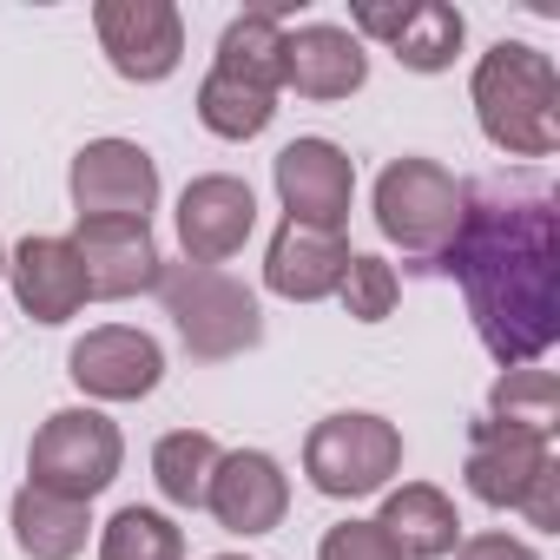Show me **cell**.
<instances>
[{
  "label": "cell",
  "mask_w": 560,
  "mask_h": 560,
  "mask_svg": "<svg viewBox=\"0 0 560 560\" xmlns=\"http://www.w3.org/2000/svg\"><path fill=\"white\" fill-rule=\"evenodd\" d=\"M448 270L501 370H527L560 337V224L540 185H468L455 237L429 257Z\"/></svg>",
  "instance_id": "6da1fadb"
},
{
  "label": "cell",
  "mask_w": 560,
  "mask_h": 560,
  "mask_svg": "<svg viewBox=\"0 0 560 560\" xmlns=\"http://www.w3.org/2000/svg\"><path fill=\"white\" fill-rule=\"evenodd\" d=\"M475 113L481 132L514 159H547L560 145V73L540 47L501 40L475 67Z\"/></svg>",
  "instance_id": "7a4b0ae2"
},
{
  "label": "cell",
  "mask_w": 560,
  "mask_h": 560,
  "mask_svg": "<svg viewBox=\"0 0 560 560\" xmlns=\"http://www.w3.org/2000/svg\"><path fill=\"white\" fill-rule=\"evenodd\" d=\"M159 298H165L185 350L205 357V363H224V357H237L264 337L257 298L211 264H159Z\"/></svg>",
  "instance_id": "3957f363"
},
{
  "label": "cell",
  "mask_w": 560,
  "mask_h": 560,
  "mask_svg": "<svg viewBox=\"0 0 560 560\" xmlns=\"http://www.w3.org/2000/svg\"><path fill=\"white\" fill-rule=\"evenodd\" d=\"M396 468H402V435H396V422L363 416V409L317 422L311 442H304V475H311V488H317V494H337V501L376 494Z\"/></svg>",
  "instance_id": "277c9868"
},
{
  "label": "cell",
  "mask_w": 560,
  "mask_h": 560,
  "mask_svg": "<svg viewBox=\"0 0 560 560\" xmlns=\"http://www.w3.org/2000/svg\"><path fill=\"white\" fill-rule=\"evenodd\" d=\"M462 198H468V185L455 172H442L435 159H396L376 178V224L402 250L435 257L462 224Z\"/></svg>",
  "instance_id": "5b68a950"
},
{
  "label": "cell",
  "mask_w": 560,
  "mask_h": 560,
  "mask_svg": "<svg viewBox=\"0 0 560 560\" xmlns=\"http://www.w3.org/2000/svg\"><path fill=\"white\" fill-rule=\"evenodd\" d=\"M119 455H126V442H119V429H113L100 409H60V416L40 422L34 455H27V475H34V488H47V494L93 501V494L119 475Z\"/></svg>",
  "instance_id": "8992f818"
},
{
  "label": "cell",
  "mask_w": 560,
  "mask_h": 560,
  "mask_svg": "<svg viewBox=\"0 0 560 560\" xmlns=\"http://www.w3.org/2000/svg\"><path fill=\"white\" fill-rule=\"evenodd\" d=\"M93 27H100V47H106L113 73H126L139 86L165 80L185 54V21H178L172 0H100Z\"/></svg>",
  "instance_id": "52a82bcc"
},
{
  "label": "cell",
  "mask_w": 560,
  "mask_h": 560,
  "mask_svg": "<svg viewBox=\"0 0 560 560\" xmlns=\"http://www.w3.org/2000/svg\"><path fill=\"white\" fill-rule=\"evenodd\" d=\"M277 198H284L291 224L337 231L350 218V198H357L350 152L330 145V139H291L284 152H277Z\"/></svg>",
  "instance_id": "ba28073f"
},
{
  "label": "cell",
  "mask_w": 560,
  "mask_h": 560,
  "mask_svg": "<svg viewBox=\"0 0 560 560\" xmlns=\"http://www.w3.org/2000/svg\"><path fill=\"white\" fill-rule=\"evenodd\" d=\"M73 205H80V218H132V224H145V211L159 205L152 152L132 145V139H93L73 159Z\"/></svg>",
  "instance_id": "9c48e42d"
},
{
  "label": "cell",
  "mask_w": 560,
  "mask_h": 560,
  "mask_svg": "<svg viewBox=\"0 0 560 560\" xmlns=\"http://www.w3.org/2000/svg\"><path fill=\"white\" fill-rule=\"evenodd\" d=\"M67 376H73L86 396H100V402H139V396L159 389L165 357H159V343H152L145 330L106 324V330H86V337L73 343Z\"/></svg>",
  "instance_id": "30bf717a"
},
{
  "label": "cell",
  "mask_w": 560,
  "mask_h": 560,
  "mask_svg": "<svg viewBox=\"0 0 560 560\" xmlns=\"http://www.w3.org/2000/svg\"><path fill=\"white\" fill-rule=\"evenodd\" d=\"M67 244L86 270V298H139L159 284V244L132 218H80Z\"/></svg>",
  "instance_id": "8fae6325"
},
{
  "label": "cell",
  "mask_w": 560,
  "mask_h": 560,
  "mask_svg": "<svg viewBox=\"0 0 560 560\" xmlns=\"http://www.w3.org/2000/svg\"><path fill=\"white\" fill-rule=\"evenodd\" d=\"M250 224H257V198H250L244 178L211 172V178H191L185 198H178V244H185V264H211V270H218L224 257L244 250Z\"/></svg>",
  "instance_id": "7c38bea8"
},
{
  "label": "cell",
  "mask_w": 560,
  "mask_h": 560,
  "mask_svg": "<svg viewBox=\"0 0 560 560\" xmlns=\"http://www.w3.org/2000/svg\"><path fill=\"white\" fill-rule=\"evenodd\" d=\"M357 27L370 34V40H383L409 73H442V67H455V54H462V14L455 8H442V0H402V8H376V0H363L357 8Z\"/></svg>",
  "instance_id": "4fadbf2b"
},
{
  "label": "cell",
  "mask_w": 560,
  "mask_h": 560,
  "mask_svg": "<svg viewBox=\"0 0 560 560\" xmlns=\"http://www.w3.org/2000/svg\"><path fill=\"white\" fill-rule=\"evenodd\" d=\"M553 468L547 442L527 435V429H508L494 416H481L468 429V494L488 501V508H521V494Z\"/></svg>",
  "instance_id": "5bb4252c"
},
{
  "label": "cell",
  "mask_w": 560,
  "mask_h": 560,
  "mask_svg": "<svg viewBox=\"0 0 560 560\" xmlns=\"http://www.w3.org/2000/svg\"><path fill=\"white\" fill-rule=\"evenodd\" d=\"M205 508L218 514V527L231 534H270L291 508V481L270 455L257 448H237V455H218V475L205 488Z\"/></svg>",
  "instance_id": "9a60e30c"
},
{
  "label": "cell",
  "mask_w": 560,
  "mask_h": 560,
  "mask_svg": "<svg viewBox=\"0 0 560 560\" xmlns=\"http://www.w3.org/2000/svg\"><path fill=\"white\" fill-rule=\"evenodd\" d=\"M343 270H350V244L337 231H311L284 218V231L270 237V257H264V284L291 304H317L343 284Z\"/></svg>",
  "instance_id": "2e32d148"
},
{
  "label": "cell",
  "mask_w": 560,
  "mask_h": 560,
  "mask_svg": "<svg viewBox=\"0 0 560 560\" xmlns=\"http://www.w3.org/2000/svg\"><path fill=\"white\" fill-rule=\"evenodd\" d=\"M8 277H14V298L34 324H67L86 304V270H80L67 237H27L14 250Z\"/></svg>",
  "instance_id": "e0dca14e"
},
{
  "label": "cell",
  "mask_w": 560,
  "mask_h": 560,
  "mask_svg": "<svg viewBox=\"0 0 560 560\" xmlns=\"http://www.w3.org/2000/svg\"><path fill=\"white\" fill-rule=\"evenodd\" d=\"M363 80H370V60L343 27L284 34V86H298L304 100H350Z\"/></svg>",
  "instance_id": "ac0fdd59"
},
{
  "label": "cell",
  "mask_w": 560,
  "mask_h": 560,
  "mask_svg": "<svg viewBox=\"0 0 560 560\" xmlns=\"http://www.w3.org/2000/svg\"><path fill=\"white\" fill-rule=\"evenodd\" d=\"M376 527L389 534V547H396L402 560H442V553H455V540H462L455 501H448L442 488H429V481L396 488V494L383 501Z\"/></svg>",
  "instance_id": "d6986e66"
},
{
  "label": "cell",
  "mask_w": 560,
  "mask_h": 560,
  "mask_svg": "<svg viewBox=\"0 0 560 560\" xmlns=\"http://www.w3.org/2000/svg\"><path fill=\"white\" fill-rule=\"evenodd\" d=\"M86 527H93L86 501L47 494V488H34V481L14 494V540H21L27 560H73V553L86 547Z\"/></svg>",
  "instance_id": "ffe728a7"
},
{
  "label": "cell",
  "mask_w": 560,
  "mask_h": 560,
  "mask_svg": "<svg viewBox=\"0 0 560 560\" xmlns=\"http://www.w3.org/2000/svg\"><path fill=\"white\" fill-rule=\"evenodd\" d=\"M218 73H237L250 86H284V21H277L270 8L257 14H237L218 40Z\"/></svg>",
  "instance_id": "44dd1931"
},
{
  "label": "cell",
  "mask_w": 560,
  "mask_h": 560,
  "mask_svg": "<svg viewBox=\"0 0 560 560\" xmlns=\"http://www.w3.org/2000/svg\"><path fill=\"white\" fill-rule=\"evenodd\" d=\"M270 113H277V93L270 86H250V80H237V73H205V86H198V119H205V132H218V139H257L264 126H270Z\"/></svg>",
  "instance_id": "7402d4cb"
},
{
  "label": "cell",
  "mask_w": 560,
  "mask_h": 560,
  "mask_svg": "<svg viewBox=\"0 0 560 560\" xmlns=\"http://www.w3.org/2000/svg\"><path fill=\"white\" fill-rule=\"evenodd\" d=\"M211 475H218V442L205 429H178L152 448V481L172 508H205Z\"/></svg>",
  "instance_id": "603a6c76"
},
{
  "label": "cell",
  "mask_w": 560,
  "mask_h": 560,
  "mask_svg": "<svg viewBox=\"0 0 560 560\" xmlns=\"http://www.w3.org/2000/svg\"><path fill=\"white\" fill-rule=\"evenodd\" d=\"M488 416L547 442L553 422H560V383H553L547 370H508V376L494 383V396H488Z\"/></svg>",
  "instance_id": "cb8c5ba5"
},
{
  "label": "cell",
  "mask_w": 560,
  "mask_h": 560,
  "mask_svg": "<svg viewBox=\"0 0 560 560\" xmlns=\"http://www.w3.org/2000/svg\"><path fill=\"white\" fill-rule=\"evenodd\" d=\"M100 560H185V534L159 508H119L100 534Z\"/></svg>",
  "instance_id": "d4e9b609"
},
{
  "label": "cell",
  "mask_w": 560,
  "mask_h": 560,
  "mask_svg": "<svg viewBox=\"0 0 560 560\" xmlns=\"http://www.w3.org/2000/svg\"><path fill=\"white\" fill-rule=\"evenodd\" d=\"M337 291H343V311L357 324H383L396 311V270L383 257H350V270H343Z\"/></svg>",
  "instance_id": "484cf974"
},
{
  "label": "cell",
  "mask_w": 560,
  "mask_h": 560,
  "mask_svg": "<svg viewBox=\"0 0 560 560\" xmlns=\"http://www.w3.org/2000/svg\"><path fill=\"white\" fill-rule=\"evenodd\" d=\"M317 560H402V553L389 547V534H383L376 521H343V527L324 534Z\"/></svg>",
  "instance_id": "4316f807"
},
{
  "label": "cell",
  "mask_w": 560,
  "mask_h": 560,
  "mask_svg": "<svg viewBox=\"0 0 560 560\" xmlns=\"http://www.w3.org/2000/svg\"><path fill=\"white\" fill-rule=\"evenodd\" d=\"M521 514H527L534 527H560V462H553L527 494H521Z\"/></svg>",
  "instance_id": "83f0119b"
},
{
  "label": "cell",
  "mask_w": 560,
  "mask_h": 560,
  "mask_svg": "<svg viewBox=\"0 0 560 560\" xmlns=\"http://www.w3.org/2000/svg\"><path fill=\"white\" fill-rule=\"evenodd\" d=\"M462 560H540L527 540H508V534H481V540H468L462 547Z\"/></svg>",
  "instance_id": "f1b7e54d"
},
{
  "label": "cell",
  "mask_w": 560,
  "mask_h": 560,
  "mask_svg": "<svg viewBox=\"0 0 560 560\" xmlns=\"http://www.w3.org/2000/svg\"><path fill=\"white\" fill-rule=\"evenodd\" d=\"M218 560H244V553H218Z\"/></svg>",
  "instance_id": "f546056e"
},
{
  "label": "cell",
  "mask_w": 560,
  "mask_h": 560,
  "mask_svg": "<svg viewBox=\"0 0 560 560\" xmlns=\"http://www.w3.org/2000/svg\"><path fill=\"white\" fill-rule=\"evenodd\" d=\"M0 270H8V250H0Z\"/></svg>",
  "instance_id": "4dcf8cb0"
}]
</instances>
